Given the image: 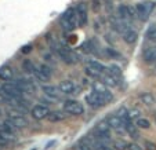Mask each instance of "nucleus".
<instances>
[{"instance_id":"72a5a7b5","label":"nucleus","mask_w":156,"mask_h":150,"mask_svg":"<svg viewBox=\"0 0 156 150\" xmlns=\"http://www.w3.org/2000/svg\"><path fill=\"white\" fill-rule=\"evenodd\" d=\"M129 114H130V118H140V110L138 109H131L129 110Z\"/></svg>"},{"instance_id":"2eb2a0df","label":"nucleus","mask_w":156,"mask_h":150,"mask_svg":"<svg viewBox=\"0 0 156 150\" xmlns=\"http://www.w3.org/2000/svg\"><path fill=\"white\" fill-rule=\"evenodd\" d=\"M101 81H102L104 84L109 85V87H118V85H119V77L111 74L109 72H106V73L102 74V79H101Z\"/></svg>"},{"instance_id":"393cba45","label":"nucleus","mask_w":156,"mask_h":150,"mask_svg":"<svg viewBox=\"0 0 156 150\" xmlns=\"http://www.w3.org/2000/svg\"><path fill=\"white\" fill-rule=\"evenodd\" d=\"M87 66H90V68H93V69H95V70L101 72V73H106V72H108V68H106L105 65H102L101 62H98V61H88Z\"/></svg>"},{"instance_id":"2f4dec72","label":"nucleus","mask_w":156,"mask_h":150,"mask_svg":"<svg viewBox=\"0 0 156 150\" xmlns=\"http://www.w3.org/2000/svg\"><path fill=\"white\" fill-rule=\"evenodd\" d=\"M108 72H109L111 74H113V76H118V77L122 74L120 68H119V66H116V65H111V66H109V68H108Z\"/></svg>"},{"instance_id":"f03ea898","label":"nucleus","mask_w":156,"mask_h":150,"mask_svg":"<svg viewBox=\"0 0 156 150\" xmlns=\"http://www.w3.org/2000/svg\"><path fill=\"white\" fill-rule=\"evenodd\" d=\"M59 22H61L62 28H64L66 32H72V30H75L77 28V25H79V19H77L76 10L68 9L64 14H62Z\"/></svg>"},{"instance_id":"5701e85b","label":"nucleus","mask_w":156,"mask_h":150,"mask_svg":"<svg viewBox=\"0 0 156 150\" xmlns=\"http://www.w3.org/2000/svg\"><path fill=\"white\" fill-rule=\"evenodd\" d=\"M140 99H141L142 103H145L148 106H152L155 103V97L151 92H141L140 94Z\"/></svg>"},{"instance_id":"ddd939ff","label":"nucleus","mask_w":156,"mask_h":150,"mask_svg":"<svg viewBox=\"0 0 156 150\" xmlns=\"http://www.w3.org/2000/svg\"><path fill=\"white\" fill-rule=\"evenodd\" d=\"M77 12V19H79V26H86L87 24V19H88V12H87V7H86L84 3H80L76 9Z\"/></svg>"},{"instance_id":"6e6552de","label":"nucleus","mask_w":156,"mask_h":150,"mask_svg":"<svg viewBox=\"0 0 156 150\" xmlns=\"http://www.w3.org/2000/svg\"><path fill=\"white\" fill-rule=\"evenodd\" d=\"M30 114H32V117L36 118V120H43V118H47V116L50 114V109L44 105H36L32 107Z\"/></svg>"},{"instance_id":"58836bf2","label":"nucleus","mask_w":156,"mask_h":150,"mask_svg":"<svg viewBox=\"0 0 156 150\" xmlns=\"http://www.w3.org/2000/svg\"><path fill=\"white\" fill-rule=\"evenodd\" d=\"M155 120H156V116H155Z\"/></svg>"},{"instance_id":"4c0bfd02","label":"nucleus","mask_w":156,"mask_h":150,"mask_svg":"<svg viewBox=\"0 0 156 150\" xmlns=\"http://www.w3.org/2000/svg\"><path fill=\"white\" fill-rule=\"evenodd\" d=\"M98 150H113L111 146H100V147H97Z\"/></svg>"},{"instance_id":"cd10ccee","label":"nucleus","mask_w":156,"mask_h":150,"mask_svg":"<svg viewBox=\"0 0 156 150\" xmlns=\"http://www.w3.org/2000/svg\"><path fill=\"white\" fill-rule=\"evenodd\" d=\"M145 37L151 41H156V25H151L148 28L147 33H145Z\"/></svg>"},{"instance_id":"7ed1b4c3","label":"nucleus","mask_w":156,"mask_h":150,"mask_svg":"<svg viewBox=\"0 0 156 150\" xmlns=\"http://www.w3.org/2000/svg\"><path fill=\"white\" fill-rule=\"evenodd\" d=\"M155 9V3L153 2H144V3H138L136 4V10H137V17L141 21H147L149 18L151 12Z\"/></svg>"},{"instance_id":"39448f33","label":"nucleus","mask_w":156,"mask_h":150,"mask_svg":"<svg viewBox=\"0 0 156 150\" xmlns=\"http://www.w3.org/2000/svg\"><path fill=\"white\" fill-rule=\"evenodd\" d=\"M91 88H93V91L98 92V94H100L101 97L104 98V101H105L106 103L111 102V101L113 99L112 92H111L108 88H106V84H104L102 81H94V83L91 84Z\"/></svg>"},{"instance_id":"bb28decb","label":"nucleus","mask_w":156,"mask_h":150,"mask_svg":"<svg viewBox=\"0 0 156 150\" xmlns=\"http://www.w3.org/2000/svg\"><path fill=\"white\" fill-rule=\"evenodd\" d=\"M84 70H86V74H87L88 77H93V79H98V80L102 79V74H104V73H101V72H98V70H95V69L90 68V66H86Z\"/></svg>"},{"instance_id":"9d476101","label":"nucleus","mask_w":156,"mask_h":150,"mask_svg":"<svg viewBox=\"0 0 156 150\" xmlns=\"http://www.w3.org/2000/svg\"><path fill=\"white\" fill-rule=\"evenodd\" d=\"M35 76L40 81H48L51 79V76H53V72H51V69L47 65H40L37 66V70H36Z\"/></svg>"},{"instance_id":"c756f323","label":"nucleus","mask_w":156,"mask_h":150,"mask_svg":"<svg viewBox=\"0 0 156 150\" xmlns=\"http://www.w3.org/2000/svg\"><path fill=\"white\" fill-rule=\"evenodd\" d=\"M127 146H129V143L124 142L123 139H118V141L113 142V147H115V150H127Z\"/></svg>"},{"instance_id":"9b49d317","label":"nucleus","mask_w":156,"mask_h":150,"mask_svg":"<svg viewBox=\"0 0 156 150\" xmlns=\"http://www.w3.org/2000/svg\"><path fill=\"white\" fill-rule=\"evenodd\" d=\"M7 118H10V120H11L12 123L18 127V128H27V127L29 125L28 120L22 114H21V113H10Z\"/></svg>"},{"instance_id":"6ab92c4d","label":"nucleus","mask_w":156,"mask_h":150,"mask_svg":"<svg viewBox=\"0 0 156 150\" xmlns=\"http://www.w3.org/2000/svg\"><path fill=\"white\" fill-rule=\"evenodd\" d=\"M142 56H144V61L147 62V63L156 62V46L147 48V50L144 51V54H142Z\"/></svg>"},{"instance_id":"4be33fe9","label":"nucleus","mask_w":156,"mask_h":150,"mask_svg":"<svg viewBox=\"0 0 156 150\" xmlns=\"http://www.w3.org/2000/svg\"><path fill=\"white\" fill-rule=\"evenodd\" d=\"M124 128H126V131L129 132V135L131 136L133 139H138L140 138V131H138V127L134 125L133 123H129L124 125Z\"/></svg>"},{"instance_id":"f3484780","label":"nucleus","mask_w":156,"mask_h":150,"mask_svg":"<svg viewBox=\"0 0 156 150\" xmlns=\"http://www.w3.org/2000/svg\"><path fill=\"white\" fill-rule=\"evenodd\" d=\"M66 118V112L62 110H55V112H50V114L47 116V120L50 123H58V121H64Z\"/></svg>"},{"instance_id":"e433bc0d","label":"nucleus","mask_w":156,"mask_h":150,"mask_svg":"<svg viewBox=\"0 0 156 150\" xmlns=\"http://www.w3.org/2000/svg\"><path fill=\"white\" fill-rule=\"evenodd\" d=\"M98 9H100V0H93V10L98 11Z\"/></svg>"},{"instance_id":"423d86ee","label":"nucleus","mask_w":156,"mask_h":150,"mask_svg":"<svg viewBox=\"0 0 156 150\" xmlns=\"http://www.w3.org/2000/svg\"><path fill=\"white\" fill-rule=\"evenodd\" d=\"M86 102L88 103V106H91L93 109H98V107H102L104 105H106L104 98L95 91H93L91 94L86 95Z\"/></svg>"},{"instance_id":"412c9836","label":"nucleus","mask_w":156,"mask_h":150,"mask_svg":"<svg viewBox=\"0 0 156 150\" xmlns=\"http://www.w3.org/2000/svg\"><path fill=\"white\" fill-rule=\"evenodd\" d=\"M111 125L108 124V121H101V123L97 124L95 127V132L100 134V135H109L111 134Z\"/></svg>"},{"instance_id":"ea45409f","label":"nucleus","mask_w":156,"mask_h":150,"mask_svg":"<svg viewBox=\"0 0 156 150\" xmlns=\"http://www.w3.org/2000/svg\"><path fill=\"white\" fill-rule=\"evenodd\" d=\"M32 150H35V149H32Z\"/></svg>"},{"instance_id":"c85d7f7f","label":"nucleus","mask_w":156,"mask_h":150,"mask_svg":"<svg viewBox=\"0 0 156 150\" xmlns=\"http://www.w3.org/2000/svg\"><path fill=\"white\" fill-rule=\"evenodd\" d=\"M136 125L138 127V128H141V130H148L151 127V123H149V120H147V118H137Z\"/></svg>"},{"instance_id":"c9c22d12","label":"nucleus","mask_w":156,"mask_h":150,"mask_svg":"<svg viewBox=\"0 0 156 150\" xmlns=\"http://www.w3.org/2000/svg\"><path fill=\"white\" fill-rule=\"evenodd\" d=\"M32 48L33 47L30 44H27V46H24V47L21 48V53H22V54H29L30 51H32Z\"/></svg>"},{"instance_id":"f257e3e1","label":"nucleus","mask_w":156,"mask_h":150,"mask_svg":"<svg viewBox=\"0 0 156 150\" xmlns=\"http://www.w3.org/2000/svg\"><path fill=\"white\" fill-rule=\"evenodd\" d=\"M48 41H50V46H51V50L65 62V63H68V65H73L76 62H79V55H77L75 51H72L69 47L64 46L62 43L57 40H51L48 37Z\"/></svg>"},{"instance_id":"4468645a","label":"nucleus","mask_w":156,"mask_h":150,"mask_svg":"<svg viewBox=\"0 0 156 150\" xmlns=\"http://www.w3.org/2000/svg\"><path fill=\"white\" fill-rule=\"evenodd\" d=\"M14 83H15V84H17L18 87H20V88L24 92H32L33 90L36 88V85L33 84L30 80H27V79H17Z\"/></svg>"},{"instance_id":"dca6fc26","label":"nucleus","mask_w":156,"mask_h":150,"mask_svg":"<svg viewBox=\"0 0 156 150\" xmlns=\"http://www.w3.org/2000/svg\"><path fill=\"white\" fill-rule=\"evenodd\" d=\"M14 77V69L9 65H4L0 68V80L3 81H9Z\"/></svg>"},{"instance_id":"7c9ffc66","label":"nucleus","mask_w":156,"mask_h":150,"mask_svg":"<svg viewBox=\"0 0 156 150\" xmlns=\"http://www.w3.org/2000/svg\"><path fill=\"white\" fill-rule=\"evenodd\" d=\"M105 51H106V55L111 56V58H113V59H122V55L116 50H113V48L108 47V48H105Z\"/></svg>"},{"instance_id":"20e7f679","label":"nucleus","mask_w":156,"mask_h":150,"mask_svg":"<svg viewBox=\"0 0 156 150\" xmlns=\"http://www.w3.org/2000/svg\"><path fill=\"white\" fill-rule=\"evenodd\" d=\"M64 110L69 114L73 116H80L84 113V107L79 101H73V99H68L64 102Z\"/></svg>"},{"instance_id":"0eeeda50","label":"nucleus","mask_w":156,"mask_h":150,"mask_svg":"<svg viewBox=\"0 0 156 150\" xmlns=\"http://www.w3.org/2000/svg\"><path fill=\"white\" fill-rule=\"evenodd\" d=\"M111 26H112L118 33H120V35H123L124 32H127V30L130 29V28H129V22H127V21H124V19H122L119 15H118V17H113L112 19H111Z\"/></svg>"},{"instance_id":"a211bd4d","label":"nucleus","mask_w":156,"mask_h":150,"mask_svg":"<svg viewBox=\"0 0 156 150\" xmlns=\"http://www.w3.org/2000/svg\"><path fill=\"white\" fill-rule=\"evenodd\" d=\"M106 121H108V124L111 125V128H113V130H118V128H120V127H124L123 120H122V118L119 117L118 114H111V116H108Z\"/></svg>"},{"instance_id":"473e14b6","label":"nucleus","mask_w":156,"mask_h":150,"mask_svg":"<svg viewBox=\"0 0 156 150\" xmlns=\"http://www.w3.org/2000/svg\"><path fill=\"white\" fill-rule=\"evenodd\" d=\"M144 147H145V150H156V145L153 143V142H149V141L144 142Z\"/></svg>"},{"instance_id":"a19ab883","label":"nucleus","mask_w":156,"mask_h":150,"mask_svg":"<svg viewBox=\"0 0 156 150\" xmlns=\"http://www.w3.org/2000/svg\"><path fill=\"white\" fill-rule=\"evenodd\" d=\"M155 73H156V70H155Z\"/></svg>"},{"instance_id":"b1692460","label":"nucleus","mask_w":156,"mask_h":150,"mask_svg":"<svg viewBox=\"0 0 156 150\" xmlns=\"http://www.w3.org/2000/svg\"><path fill=\"white\" fill-rule=\"evenodd\" d=\"M22 69H24V70H27L28 73H30V74H35L36 70H37V66H36L32 61L25 59V61L22 62Z\"/></svg>"},{"instance_id":"aec40b11","label":"nucleus","mask_w":156,"mask_h":150,"mask_svg":"<svg viewBox=\"0 0 156 150\" xmlns=\"http://www.w3.org/2000/svg\"><path fill=\"white\" fill-rule=\"evenodd\" d=\"M122 36H123L124 43H127V44H134V43L137 41V39H138V33H137L136 30H133V29H129Z\"/></svg>"},{"instance_id":"a878e982","label":"nucleus","mask_w":156,"mask_h":150,"mask_svg":"<svg viewBox=\"0 0 156 150\" xmlns=\"http://www.w3.org/2000/svg\"><path fill=\"white\" fill-rule=\"evenodd\" d=\"M118 15L124 21H130L131 17H130V12H129V6H119L118 9Z\"/></svg>"},{"instance_id":"1a4fd4ad","label":"nucleus","mask_w":156,"mask_h":150,"mask_svg":"<svg viewBox=\"0 0 156 150\" xmlns=\"http://www.w3.org/2000/svg\"><path fill=\"white\" fill-rule=\"evenodd\" d=\"M43 92H44V95H46V97L50 98V99H53V101L61 99L62 94H64L61 90L57 88V87H54V85H44V87H43Z\"/></svg>"},{"instance_id":"f8f14e48","label":"nucleus","mask_w":156,"mask_h":150,"mask_svg":"<svg viewBox=\"0 0 156 150\" xmlns=\"http://www.w3.org/2000/svg\"><path fill=\"white\" fill-rule=\"evenodd\" d=\"M58 88L61 90L64 94L66 95H72V94H77V88H76V85L73 84V83L71 81V80H62L61 83H59L58 85Z\"/></svg>"},{"instance_id":"f704fd0d","label":"nucleus","mask_w":156,"mask_h":150,"mask_svg":"<svg viewBox=\"0 0 156 150\" xmlns=\"http://www.w3.org/2000/svg\"><path fill=\"white\" fill-rule=\"evenodd\" d=\"M127 150H142V147L140 146V145H137V143H129Z\"/></svg>"}]
</instances>
